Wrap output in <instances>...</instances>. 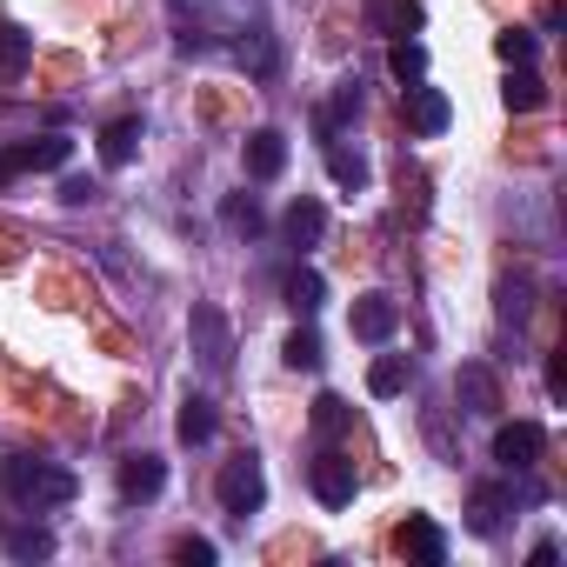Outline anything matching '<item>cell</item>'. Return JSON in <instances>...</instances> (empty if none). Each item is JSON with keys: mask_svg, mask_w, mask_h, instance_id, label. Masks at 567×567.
<instances>
[{"mask_svg": "<svg viewBox=\"0 0 567 567\" xmlns=\"http://www.w3.org/2000/svg\"><path fill=\"white\" fill-rule=\"evenodd\" d=\"M174 434H181L187 447L214 441V401H207V394H187V401H181V421H174Z\"/></svg>", "mask_w": 567, "mask_h": 567, "instance_id": "e0dca14e", "label": "cell"}, {"mask_svg": "<svg viewBox=\"0 0 567 567\" xmlns=\"http://www.w3.org/2000/svg\"><path fill=\"white\" fill-rule=\"evenodd\" d=\"M540 447H547L540 421H501V427H494V461H501L507 474H527V467L540 461Z\"/></svg>", "mask_w": 567, "mask_h": 567, "instance_id": "5b68a950", "label": "cell"}, {"mask_svg": "<svg viewBox=\"0 0 567 567\" xmlns=\"http://www.w3.org/2000/svg\"><path fill=\"white\" fill-rule=\"evenodd\" d=\"M348 328H354V341H388V334L401 328V308H394L388 295H361V301L348 308Z\"/></svg>", "mask_w": 567, "mask_h": 567, "instance_id": "9c48e42d", "label": "cell"}, {"mask_svg": "<svg viewBox=\"0 0 567 567\" xmlns=\"http://www.w3.org/2000/svg\"><path fill=\"white\" fill-rule=\"evenodd\" d=\"M501 321H527V288H520V280H514V288H501Z\"/></svg>", "mask_w": 567, "mask_h": 567, "instance_id": "4dcf8cb0", "label": "cell"}, {"mask_svg": "<svg viewBox=\"0 0 567 567\" xmlns=\"http://www.w3.org/2000/svg\"><path fill=\"white\" fill-rule=\"evenodd\" d=\"M507 507H514V494H507V487H474V507H467V527H474V534H494Z\"/></svg>", "mask_w": 567, "mask_h": 567, "instance_id": "d6986e66", "label": "cell"}, {"mask_svg": "<svg viewBox=\"0 0 567 567\" xmlns=\"http://www.w3.org/2000/svg\"><path fill=\"white\" fill-rule=\"evenodd\" d=\"M28 54H34V41H28L21 28H0V87H8V81L28 68Z\"/></svg>", "mask_w": 567, "mask_h": 567, "instance_id": "603a6c76", "label": "cell"}, {"mask_svg": "<svg viewBox=\"0 0 567 567\" xmlns=\"http://www.w3.org/2000/svg\"><path fill=\"white\" fill-rule=\"evenodd\" d=\"M388 68H394V81L408 87V81L427 74V48H421V41H394V48H388Z\"/></svg>", "mask_w": 567, "mask_h": 567, "instance_id": "cb8c5ba5", "label": "cell"}, {"mask_svg": "<svg viewBox=\"0 0 567 567\" xmlns=\"http://www.w3.org/2000/svg\"><path fill=\"white\" fill-rule=\"evenodd\" d=\"M408 381H414L408 354H381V361L368 368V394H374V401H394V394H408Z\"/></svg>", "mask_w": 567, "mask_h": 567, "instance_id": "9a60e30c", "label": "cell"}, {"mask_svg": "<svg viewBox=\"0 0 567 567\" xmlns=\"http://www.w3.org/2000/svg\"><path fill=\"white\" fill-rule=\"evenodd\" d=\"M341 121H361V81H348V87H341V94H334V107H328V114H321V134H334V127H341Z\"/></svg>", "mask_w": 567, "mask_h": 567, "instance_id": "83f0119b", "label": "cell"}, {"mask_svg": "<svg viewBox=\"0 0 567 567\" xmlns=\"http://www.w3.org/2000/svg\"><path fill=\"white\" fill-rule=\"evenodd\" d=\"M280 234H288L295 247H315V240L328 234V207H321L315 194H301V200H295L288 214H280Z\"/></svg>", "mask_w": 567, "mask_h": 567, "instance_id": "7c38bea8", "label": "cell"}, {"mask_svg": "<svg viewBox=\"0 0 567 567\" xmlns=\"http://www.w3.org/2000/svg\"><path fill=\"white\" fill-rule=\"evenodd\" d=\"M0 494L21 501V507H68L74 501V474L68 467H48V461H28V454H0Z\"/></svg>", "mask_w": 567, "mask_h": 567, "instance_id": "6da1fadb", "label": "cell"}, {"mask_svg": "<svg viewBox=\"0 0 567 567\" xmlns=\"http://www.w3.org/2000/svg\"><path fill=\"white\" fill-rule=\"evenodd\" d=\"M494 54H501L507 68H527V61H534V34H527V28H507V34H494Z\"/></svg>", "mask_w": 567, "mask_h": 567, "instance_id": "4316f807", "label": "cell"}, {"mask_svg": "<svg viewBox=\"0 0 567 567\" xmlns=\"http://www.w3.org/2000/svg\"><path fill=\"white\" fill-rule=\"evenodd\" d=\"M167 554H174L181 567H207V560H214V540H200V534H181Z\"/></svg>", "mask_w": 567, "mask_h": 567, "instance_id": "f546056e", "label": "cell"}, {"mask_svg": "<svg viewBox=\"0 0 567 567\" xmlns=\"http://www.w3.org/2000/svg\"><path fill=\"white\" fill-rule=\"evenodd\" d=\"M194 361L220 381L227 368H234V334H227V321H220V308H194Z\"/></svg>", "mask_w": 567, "mask_h": 567, "instance_id": "277c9868", "label": "cell"}, {"mask_svg": "<svg viewBox=\"0 0 567 567\" xmlns=\"http://www.w3.org/2000/svg\"><path fill=\"white\" fill-rule=\"evenodd\" d=\"M394 547H401L414 567H441V560H447V534H441L427 514H408V520L394 527Z\"/></svg>", "mask_w": 567, "mask_h": 567, "instance_id": "52a82bcc", "label": "cell"}, {"mask_svg": "<svg viewBox=\"0 0 567 567\" xmlns=\"http://www.w3.org/2000/svg\"><path fill=\"white\" fill-rule=\"evenodd\" d=\"M68 161H74V141H68V134L21 141V147H8V154H0V187H8L14 174H54V167H68Z\"/></svg>", "mask_w": 567, "mask_h": 567, "instance_id": "7a4b0ae2", "label": "cell"}, {"mask_svg": "<svg viewBox=\"0 0 567 567\" xmlns=\"http://www.w3.org/2000/svg\"><path fill=\"white\" fill-rule=\"evenodd\" d=\"M214 494H220V507H227V514H254V507L267 501V474H260V461H254V454H234V461L220 467Z\"/></svg>", "mask_w": 567, "mask_h": 567, "instance_id": "3957f363", "label": "cell"}, {"mask_svg": "<svg viewBox=\"0 0 567 567\" xmlns=\"http://www.w3.org/2000/svg\"><path fill=\"white\" fill-rule=\"evenodd\" d=\"M461 394L474 401L467 414H501V388H494V374H487V368H461Z\"/></svg>", "mask_w": 567, "mask_h": 567, "instance_id": "7402d4cb", "label": "cell"}, {"mask_svg": "<svg viewBox=\"0 0 567 567\" xmlns=\"http://www.w3.org/2000/svg\"><path fill=\"white\" fill-rule=\"evenodd\" d=\"M401 114H408V127L414 134H447V121H454V107H447V94L441 87H401Z\"/></svg>", "mask_w": 567, "mask_h": 567, "instance_id": "ba28073f", "label": "cell"}, {"mask_svg": "<svg viewBox=\"0 0 567 567\" xmlns=\"http://www.w3.org/2000/svg\"><path fill=\"white\" fill-rule=\"evenodd\" d=\"M61 200H68V207H81V200H94V181H81V174H74V181H61Z\"/></svg>", "mask_w": 567, "mask_h": 567, "instance_id": "1f68e13d", "label": "cell"}, {"mask_svg": "<svg viewBox=\"0 0 567 567\" xmlns=\"http://www.w3.org/2000/svg\"><path fill=\"white\" fill-rule=\"evenodd\" d=\"M280 361H288V368H321V334L315 328H295L288 348H280Z\"/></svg>", "mask_w": 567, "mask_h": 567, "instance_id": "d4e9b609", "label": "cell"}, {"mask_svg": "<svg viewBox=\"0 0 567 567\" xmlns=\"http://www.w3.org/2000/svg\"><path fill=\"white\" fill-rule=\"evenodd\" d=\"M220 220H227L234 234H260V200H254V194H227Z\"/></svg>", "mask_w": 567, "mask_h": 567, "instance_id": "484cf974", "label": "cell"}, {"mask_svg": "<svg viewBox=\"0 0 567 567\" xmlns=\"http://www.w3.org/2000/svg\"><path fill=\"white\" fill-rule=\"evenodd\" d=\"M501 101H507V114H534V107L547 101V87H540V74L514 68V74H507V87H501Z\"/></svg>", "mask_w": 567, "mask_h": 567, "instance_id": "ffe728a7", "label": "cell"}, {"mask_svg": "<svg viewBox=\"0 0 567 567\" xmlns=\"http://www.w3.org/2000/svg\"><path fill=\"white\" fill-rule=\"evenodd\" d=\"M240 161H247V174H254V181H274L280 167H288V134L254 127V134H247V147H240Z\"/></svg>", "mask_w": 567, "mask_h": 567, "instance_id": "8fae6325", "label": "cell"}, {"mask_svg": "<svg viewBox=\"0 0 567 567\" xmlns=\"http://www.w3.org/2000/svg\"><path fill=\"white\" fill-rule=\"evenodd\" d=\"M374 28L381 34H394V41H408V34H421L427 28V14H421V0H374Z\"/></svg>", "mask_w": 567, "mask_h": 567, "instance_id": "4fadbf2b", "label": "cell"}, {"mask_svg": "<svg viewBox=\"0 0 567 567\" xmlns=\"http://www.w3.org/2000/svg\"><path fill=\"white\" fill-rule=\"evenodd\" d=\"M167 487V461L161 454H127L121 461V501H154Z\"/></svg>", "mask_w": 567, "mask_h": 567, "instance_id": "30bf717a", "label": "cell"}, {"mask_svg": "<svg viewBox=\"0 0 567 567\" xmlns=\"http://www.w3.org/2000/svg\"><path fill=\"white\" fill-rule=\"evenodd\" d=\"M348 427V401L341 394H321L315 401V434H341Z\"/></svg>", "mask_w": 567, "mask_h": 567, "instance_id": "f1b7e54d", "label": "cell"}, {"mask_svg": "<svg viewBox=\"0 0 567 567\" xmlns=\"http://www.w3.org/2000/svg\"><path fill=\"white\" fill-rule=\"evenodd\" d=\"M0 547H8L14 560H48L54 554V527H8L0 520Z\"/></svg>", "mask_w": 567, "mask_h": 567, "instance_id": "2e32d148", "label": "cell"}, {"mask_svg": "<svg viewBox=\"0 0 567 567\" xmlns=\"http://www.w3.org/2000/svg\"><path fill=\"white\" fill-rule=\"evenodd\" d=\"M134 147H141V121H134V114H121V121L101 127V161H107V167H127Z\"/></svg>", "mask_w": 567, "mask_h": 567, "instance_id": "5bb4252c", "label": "cell"}, {"mask_svg": "<svg viewBox=\"0 0 567 567\" xmlns=\"http://www.w3.org/2000/svg\"><path fill=\"white\" fill-rule=\"evenodd\" d=\"M308 481H315V501H321V507H348L354 487H361V474H354L348 454H321V461L308 467Z\"/></svg>", "mask_w": 567, "mask_h": 567, "instance_id": "8992f818", "label": "cell"}, {"mask_svg": "<svg viewBox=\"0 0 567 567\" xmlns=\"http://www.w3.org/2000/svg\"><path fill=\"white\" fill-rule=\"evenodd\" d=\"M280 295H288V308L308 321V315L321 308V295H328V288H321V274H315V267H295L288 280H280Z\"/></svg>", "mask_w": 567, "mask_h": 567, "instance_id": "ac0fdd59", "label": "cell"}, {"mask_svg": "<svg viewBox=\"0 0 567 567\" xmlns=\"http://www.w3.org/2000/svg\"><path fill=\"white\" fill-rule=\"evenodd\" d=\"M328 174H334L348 194H361V187H368V161H361L354 147H341V141H328Z\"/></svg>", "mask_w": 567, "mask_h": 567, "instance_id": "44dd1931", "label": "cell"}]
</instances>
